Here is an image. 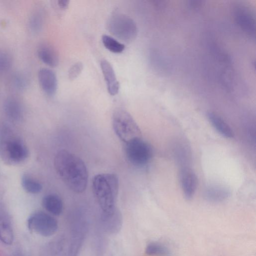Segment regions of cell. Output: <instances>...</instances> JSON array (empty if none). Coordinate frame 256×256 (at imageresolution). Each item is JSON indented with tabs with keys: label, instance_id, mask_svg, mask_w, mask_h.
Returning <instances> with one entry per match:
<instances>
[{
	"label": "cell",
	"instance_id": "cell-1",
	"mask_svg": "<svg viewBox=\"0 0 256 256\" xmlns=\"http://www.w3.org/2000/svg\"><path fill=\"white\" fill-rule=\"evenodd\" d=\"M54 163L57 173L72 190L76 193L85 190L88 172L79 157L67 150H61L56 154Z\"/></svg>",
	"mask_w": 256,
	"mask_h": 256
},
{
	"label": "cell",
	"instance_id": "cell-2",
	"mask_svg": "<svg viewBox=\"0 0 256 256\" xmlns=\"http://www.w3.org/2000/svg\"><path fill=\"white\" fill-rule=\"evenodd\" d=\"M29 150L22 140L9 126H4L0 132V157L8 165L24 162Z\"/></svg>",
	"mask_w": 256,
	"mask_h": 256
},
{
	"label": "cell",
	"instance_id": "cell-3",
	"mask_svg": "<svg viewBox=\"0 0 256 256\" xmlns=\"http://www.w3.org/2000/svg\"><path fill=\"white\" fill-rule=\"evenodd\" d=\"M92 188L102 212H108L116 208L118 190V180L116 176L112 174L95 176L92 180Z\"/></svg>",
	"mask_w": 256,
	"mask_h": 256
},
{
	"label": "cell",
	"instance_id": "cell-4",
	"mask_svg": "<svg viewBox=\"0 0 256 256\" xmlns=\"http://www.w3.org/2000/svg\"><path fill=\"white\" fill-rule=\"evenodd\" d=\"M112 123L115 133L125 144L140 138L137 124L126 110L122 108L115 110L112 114Z\"/></svg>",
	"mask_w": 256,
	"mask_h": 256
},
{
	"label": "cell",
	"instance_id": "cell-5",
	"mask_svg": "<svg viewBox=\"0 0 256 256\" xmlns=\"http://www.w3.org/2000/svg\"><path fill=\"white\" fill-rule=\"evenodd\" d=\"M107 28L113 36L126 42L134 40L138 34V28L134 21L122 14L112 16L108 21Z\"/></svg>",
	"mask_w": 256,
	"mask_h": 256
},
{
	"label": "cell",
	"instance_id": "cell-6",
	"mask_svg": "<svg viewBox=\"0 0 256 256\" xmlns=\"http://www.w3.org/2000/svg\"><path fill=\"white\" fill-rule=\"evenodd\" d=\"M28 227L30 230L43 236L54 234L58 229L56 220L43 212L32 214L28 219Z\"/></svg>",
	"mask_w": 256,
	"mask_h": 256
},
{
	"label": "cell",
	"instance_id": "cell-7",
	"mask_svg": "<svg viewBox=\"0 0 256 256\" xmlns=\"http://www.w3.org/2000/svg\"><path fill=\"white\" fill-rule=\"evenodd\" d=\"M124 150L128 161L136 166L146 164L152 156L151 146L141 138L126 143Z\"/></svg>",
	"mask_w": 256,
	"mask_h": 256
},
{
	"label": "cell",
	"instance_id": "cell-8",
	"mask_svg": "<svg viewBox=\"0 0 256 256\" xmlns=\"http://www.w3.org/2000/svg\"><path fill=\"white\" fill-rule=\"evenodd\" d=\"M233 15L236 24L243 31L255 36V16L250 8L241 4H236L234 8Z\"/></svg>",
	"mask_w": 256,
	"mask_h": 256
},
{
	"label": "cell",
	"instance_id": "cell-9",
	"mask_svg": "<svg viewBox=\"0 0 256 256\" xmlns=\"http://www.w3.org/2000/svg\"><path fill=\"white\" fill-rule=\"evenodd\" d=\"M180 181L184 198L188 200H191L195 194L198 184L196 174L190 168H184L180 172Z\"/></svg>",
	"mask_w": 256,
	"mask_h": 256
},
{
	"label": "cell",
	"instance_id": "cell-10",
	"mask_svg": "<svg viewBox=\"0 0 256 256\" xmlns=\"http://www.w3.org/2000/svg\"><path fill=\"white\" fill-rule=\"evenodd\" d=\"M38 80L40 87L47 95H54L58 88V80L53 70L47 68L40 69L38 72Z\"/></svg>",
	"mask_w": 256,
	"mask_h": 256
},
{
	"label": "cell",
	"instance_id": "cell-11",
	"mask_svg": "<svg viewBox=\"0 0 256 256\" xmlns=\"http://www.w3.org/2000/svg\"><path fill=\"white\" fill-rule=\"evenodd\" d=\"M102 223L104 230L106 232L110 234H116L122 228V214L116 208L108 212H102Z\"/></svg>",
	"mask_w": 256,
	"mask_h": 256
},
{
	"label": "cell",
	"instance_id": "cell-12",
	"mask_svg": "<svg viewBox=\"0 0 256 256\" xmlns=\"http://www.w3.org/2000/svg\"><path fill=\"white\" fill-rule=\"evenodd\" d=\"M100 64L108 93L112 96L116 95L119 91L120 84L112 66L106 60H102Z\"/></svg>",
	"mask_w": 256,
	"mask_h": 256
},
{
	"label": "cell",
	"instance_id": "cell-13",
	"mask_svg": "<svg viewBox=\"0 0 256 256\" xmlns=\"http://www.w3.org/2000/svg\"><path fill=\"white\" fill-rule=\"evenodd\" d=\"M38 56L41 61L50 66L56 67L58 64L59 56L56 49L48 42L39 45Z\"/></svg>",
	"mask_w": 256,
	"mask_h": 256
},
{
	"label": "cell",
	"instance_id": "cell-14",
	"mask_svg": "<svg viewBox=\"0 0 256 256\" xmlns=\"http://www.w3.org/2000/svg\"><path fill=\"white\" fill-rule=\"evenodd\" d=\"M206 116L212 126L219 134L226 138L234 137L232 129L219 115L213 112H208Z\"/></svg>",
	"mask_w": 256,
	"mask_h": 256
},
{
	"label": "cell",
	"instance_id": "cell-15",
	"mask_svg": "<svg viewBox=\"0 0 256 256\" xmlns=\"http://www.w3.org/2000/svg\"><path fill=\"white\" fill-rule=\"evenodd\" d=\"M42 204L44 208L53 215L59 216L62 212L63 202L61 198L56 194H49L44 196Z\"/></svg>",
	"mask_w": 256,
	"mask_h": 256
},
{
	"label": "cell",
	"instance_id": "cell-16",
	"mask_svg": "<svg viewBox=\"0 0 256 256\" xmlns=\"http://www.w3.org/2000/svg\"><path fill=\"white\" fill-rule=\"evenodd\" d=\"M230 193L226 188L217 185L208 186L205 190V198L212 202H220L227 198Z\"/></svg>",
	"mask_w": 256,
	"mask_h": 256
},
{
	"label": "cell",
	"instance_id": "cell-17",
	"mask_svg": "<svg viewBox=\"0 0 256 256\" xmlns=\"http://www.w3.org/2000/svg\"><path fill=\"white\" fill-rule=\"evenodd\" d=\"M86 232V226L83 223L78 224L75 228L71 240L70 246V256H76L80 251L82 244Z\"/></svg>",
	"mask_w": 256,
	"mask_h": 256
},
{
	"label": "cell",
	"instance_id": "cell-18",
	"mask_svg": "<svg viewBox=\"0 0 256 256\" xmlns=\"http://www.w3.org/2000/svg\"><path fill=\"white\" fill-rule=\"evenodd\" d=\"M4 110L7 116L12 120L18 121L22 118V108L18 100L15 98H7L4 104Z\"/></svg>",
	"mask_w": 256,
	"mask_h": 256
},
{
	"label": "cell",
	"instance_id": "cell-19",
	"mask_svg": "<svg viewBox=\"0 0 256 256\" xmlns=\"http://www.w3.org/2000/svg\"><path fill=\"white\" fill-rule=\"evenodd\" d=\"M14 239V232L10 225L4 218L0 216V240L6 245H10Z\"/></svg>",
	"mask_w": 256,
	"mask_h": 256
},
{
	"label": "cell",
	"instance_id": "cell-20",
	"mask_svg": "<svg viewBox=\"0 0 256 256\" xmlns=\"http://www.w3.org/2000/svg\"><path fill=\"white\" fill-rule=\"evenodd\" d=\"M22 185L25 191L32 194L39 193L42 188L39 182L26 174H24L22 177Z\"/></svg>",
	"mask_w": 256,
	"mask_h": 256
},
{
	"label": "cell",
	"instance_id": "cell-21",
	"mask_svg": "<svg viewBox=\"0 0 256 256\" xmlns=\"http://www.w3.org/2000/svg\"><path fill=\"white\" fill-rule=\"evenodd\" d=\"M102 40L104 46L113 53H121L125 48L124 44L111 36L106 34L103 35Z\"/></svg>",
	"mask_w": 256,
	"mask_h": 256
},
{
	"label": "cell",
	"instance_id": "cell-22",
	"mask_svg": "<svg viewBox=\"0 0 256 256\" xmlns=\"http://www.w3.org/2000/svg\"><path fill=\"white\" fill-rule=\"evenodd\" d=\"M146 253L150 256H168L170 254L166 247L156 242H152L148 244L146 248Z\"/></svg>",
	"mask_w": 256,
	"mask_h": 256
},
{
	"label": "cell",
	"instance_id": "cell-23",
	"mask_svg": "<svg viewBox=\"0 0 256 256\" xmlns=\"http://www.w3.org/2000/svg\"><path fill=\"white\" fill-rule=\"evenodd\" d=\"M44 23V14L41 11L35 12L30 16V26L34 32H38L42 27Z\"/></svg>",
	"mask_w": 256,
	"mask_h": 256
},
{
	"label": "cell",
	"instance_id": "cell-24",
	"mask_svg": "<svg viewBox=\"0 0 256 256\" xmlns=\"http://www.w3.org/2000/svg\"><path fill=\"white\" fill-rule=\"evenodd\" d=\"M12 64V58L8 52L0 50V72L7 71Z\"/></svg>",
	"mask_w": 256,
	"mask_h": 256
},
{
	"label": "cell",
	"instance_id": "cell-25",
	"mask_svg": "<svg viewBox=\"0 0 256 256\" xmlns=\"http://www.w3.org/2000/svg\"><path fill=\"white\" fill-rule=\"evenodd\" d=\"M83 69L82 64L80 62H77L74 64L70 68L68 76L70 80H74L77 78L81 73Z\"/></svg>",
	"mask_w": 256,
	"mask_h": 256
},
{
	"label": "cell",
	"instance_id": "cell-26",
	"mask_svg": "<svg viewBox=\"0 0 256 256\" xmlns=\"http://www.w3.org/2000/svg\"><path fill=\"white\" fill-rule=\"evenodd\" d=\"M188 2L190 6L195 10L199 8L202 5V0H190Z\"/></svg>",
	"mask_w": 256,
	"mask_h": 256
},
{
	"label": "cell",
	"instance_id": "cell-27",
	"mask_svg": "<svg viewBox=\"0 0 256 256\" xmlns=\"http://www.w3.org/2000/svg\"><path fill=\"white\" fill-rule=\"evenodd\" d=\"M70 1L68 0H58L57 2L58 5L62 10H66L69 5Z\"/></svg>",
	"mask_w": 256,
	"mask_h": 256
}]
</instances>
